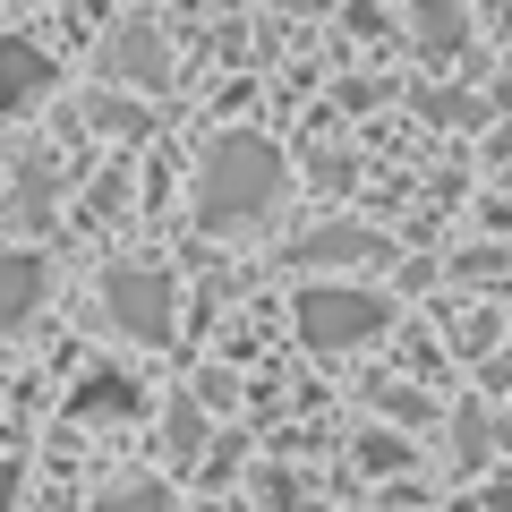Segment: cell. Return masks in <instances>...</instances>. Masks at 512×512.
Returning a JSON list of instances; mask_svg holds the SVG:
<instances>
[{
  "label": "cell",
  "instance_id": "1",
  "mask_svg": "<svg viewBox=\"0 0 512 512\" xmlns=\"http://www.w3.org/2000/svg\"><path fill=\"white\" fill-rule=\"evenodd\" d=\"M274 205H282V154L265 137L231 128V137L205 146V163H197V222L205 231H248Z\"/></svg>",
  "mask_w": 512,
  "mask_h": 512
},
{
  "label": "cell",
  "instance_id": "2",
  "mask_svg": "<svg viewBox=\"0 0 512 512\" xmlns=\"http://www.w3.org/2000/svg\"><path fill=\"white\" fill-rule=\"evenodd\" d=\"M384 325H393V299H376V291H299V333L316 350H359Z\"/></svg>",
  "mask_w": 512,
  "mask_h": 512
},
{
  "label": "cell",
  "instance_id": "3",
  "mask_svg": "<svg viewBox=\"0 0 512 512\" xmlns=\"http://www.w3.org/2000/svg\"><path fill=\"white\" fill-rule=\"evenodd\" d=\"M103 308H111V325H120L128 342H163L180 291H171V274H154V265H111L103 274Z\"/></svg>",
  "mask_w": 512,
  "mask_h": 512
},
{
  "label": "cell",
  "instance_id": "4",
  "mask_svg": "<svg viewBox=\"0 0 512 512\" xmlns=\"http://www.w3.org/2000/svg\"><path fill=\"white\" fill-rule=\"evenodd\" d=\"M171 43L154 35V26H120V35L103 43V77H120V86H146V94H163L171 86Z\"/></svg>",
  "mask_w": 512,
  "mask_h": 512
},
{
  "label": "cell",
  "instance_id": "5",
  "mask_svg": "<svg viewBox=\"0 0 512 512\" xmlns=\"http://www.w3.org/2000/svg\"><path fill=\"white\" fill-rule=\"evenodd\" d=\"M52 94V52L35 35H0V111H26Z\"/></svg>",
  "mask_w": 512,
  "mask_h": 512
},
{
  "label": "cell",
  "instance_id": "6",
  "mask_svg": "<svg viewBox=\"0 0 512 512\" xmlns=\"http://www.w3.org/2000/svg\"><path fill=\"white\" fill-rule=\"evenodd\" d=\"M291 256H299V265H350V256H376V265H384L393 248H384L376 231H359V222H325V231H308Z\"/></svg>",
  "mask_w": 512,
  "mask_h": 512
},
{
  "label": "cell",
  "instance_id": "7",
  "mask_svg": "<svg viewBox=\"0 0 512 512\" xmlns=\"http://www.w3.org/2000/svg\"><path fill=\"white\" fill-rule=\"evenodd\" d=\"M35 299H43V256H0V325L35 316Z\"/></svg>",
  "mask_w": 512,
  "mask_h": 512
},
{
  "label": "cell",
  "instance_id": "8",
  "mask_svg": "<svg viewBox=\"0 0 512 512\" xmlns=\"http://www.w3.org/2000/svg\"><path fill=\"white\" fill-rule=\"evenodd\" d=\"M77 410H86V419H128V410H137V384H128L120 367H94V376L77 384Z\"/></svg>",
  "mask_w": 512,
  "mask_h": 512
},
{
  "label": "cell",
  "instance_id": "9",
  "mask_svg": "<svg viewBox=\"0 0 512 512\" xmlns=\"http://www.w3.org/2000/svg\"><path fill=\"white\" fill-rule=\"evenodd\" d=\"M163 453H171V461H197V453H205V410L188 402V393L171 402V419H163Z\"/></svg>",
  "mask_w": 512,
  "mask_h": 512
},
{
  "label": "cell",
  "instance_id": "10",
  "mask_svg": "<svg viewBox=\"0 0 512 512\" xmlns=\"http://www.w3.org/2000/svg\"><path fill=\"white\" fill-rule=\"evenodd\" d=\"M419 9V43L427 52H453L461 43V0H410Z\"/></svg>",
  "mask_w": 512,
  "mask_h": 512
},
{
  "label": "cell",
  "instance_id": "11",
  "mask_svg": "<svg viewBox=\"0 0 512 512\" xmlns=\"http://www.w3.org/2000/svg\"><path fill=\"white\" fill-rule=\"evenodd\" d=\"M18 222H35V231L52 222V171H26L18 180Z\"/></svg>",
  "mask_w": 512,
  "mask_h": 512
},
{
  "label": "cell",
  "instance_id": "12",
  "mask_svg": "<svg viewBox=\"0 0 512 512\" xmlns=\"http://www.w3.org/2000/svg\"><path fill=\"white\" fill-rule=\"evenodd\" d=\"M376 402L393 410V419H402V427H427V419H436V402H427V393H410V384H384Z\"/></svg>",
  "mask_w": 512,
  "mask_h": 512
},
{
  "label": "cell",
  "instance_id": "13",
  "mask_svg": "<svg viewBox=\"0 0 512 512\" xmlns=\"http://www.w3.org/2000/svg\"><path fill=\"white\" fill-rule=\"evenodd\" d=\"M103 512H171V487H111Z\"/></svg>",
  "mask_w": 512,
  "mask_h": 512
},
{
  "label": "cell",
  "instance_id": "14",
  "mask_svg": "<svg viewBox=\"0 0 512 512\" xmlns=\"http://www.w3.org/2000/svg\"><path fill=\"white\" fill-rule=\"evenodd\" d=\"M86 120H94V128H111V137H137V128H146V120H137V103H103V94L86 103Z\"/></svg>",
  "mask_w": 512,
  "mask_h": 512
},
{
  "label": "cell",
  "instance_id": "15",
  "mask_svg": "<svg viewBox=\"0 0 512 512\" xmlns=\"http://www.w3.org/2000/svg\"><path fill=\"white\" fill-rule=\"evenodd\" d=\"M9 495H18V470H9V461H0V512H9Z\"/></svg>",
  "mask_w": 512,
  "mask_h": 512
}]
</instances>
